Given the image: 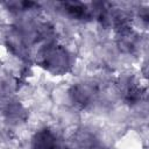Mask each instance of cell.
Wrapping results in <instances>:
<instances>
[{
	"label": "cell",
	"instance_id": "6da1fadb",
	"mask_svg": "<svg viewBox=\"0 0 149 149\" xmlns=\"http://www.w3.org/2000/svg\"><path fill=\"white\" fill-rule=\"evenodd\" d=\"M78 57L76 51L61 42L38 44L33 48V64L51 78L71 74Z\"/></svg>",
	"mask_w": 149,
	"mask_h": 149
}]
</instances>
